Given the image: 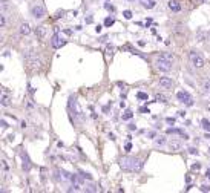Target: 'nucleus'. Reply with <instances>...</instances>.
<instances>
[{
  "instance_id": "2f4dec72",
  "label": "nucleus",
  "mask_w": 210,
  "mask_h": 193,
  "mask_svg": "<svg viewBox=\"0 0 210 193\" xmlns=\"http://www.w3.org/2000/svg\"><path fill=\"white\" fill-rule=\"evenodd\" d=\"M81 175H83V178H88V179H92V176H90L89 173H85V172H81Z\"/></svg>"
},
{
  "instance_id": "6ab92c4d",
  "label": "nucleus",
  "mask_w": 210,
  "mask_h": 193,
  "mask_svg": "<svg viewBox=\"0 0 210 193\" xmlns=\"http://www.w3.org/2000/svg\"><path fill=\"white\" fill-rule=\"evenodd\" d=\"M155 101H160V103H167V98L164 96L163 94H157L155 95Z\"/></svg>"
},
{
  "instance_id": "f257e3e1",
  "label": "nucleus",
  "mask_w": 210,
  "mask_h": 193,
  "mask_svg": "<svg viewBox=\"0 0 210 193\" xmlns=\"http://www.w3.org/2000/svg\"><path fill=\"white\" fill-rule=\"evenodd\" d=\"M120 167L126 172H141L143 161L135 156H124L120 160Z\"/></svg>"
},
{
  "instance_id": "c85d7f7f",
  "label": "nucleus",
  "mask_w": 210,
  "mask_h": 193,
  "mask_svg": "<svg viewBox=\"0 0 210 193\" xmlns=\"http://www.w3.org/2000/svg\"><path fill=\"white\" fill-rule=\"evenodd\" d=\"M2 169H3V172H8V169H9L8 167V163L5 160H2Z\"/></svg>"
},
{
  "instance_id": "aec40b11",
  "label": "nucleus",
  "mask_w": 210,
  "mask_h": 193,
  "mask_svg": "<svg viewBox=\"0 0 210 193\" xmlns=\"http://www.w3.org/2000/svg\"><path fill=\"white\" fill-rule=\"evenodd\" d=\"M5 26H6V15L2 12L0 14V28H5Z\"/></svg>"
},
{
  "instance_id": "58836bf2",
  "label": "nucleus",
  "mask_w": 210,
  "mask_h": 193,
  "mask_svg": "<svg viewBox=\"0 0 210 193\" xmlns=\"http://www.w3.org/2000/svg\"><path fill=\"white\" fill-rule=\"evenodd\" d=\"M198 2H199V3H206V2H207V0H198Z\"/></svg>"
},
{
  "instance_id": "473e14b6",
  "label": "nucleus",
  "mask_w": 210,
  "mask_h": 193,
  "mask_svg": "<svg viewBox=\"0 0 210 193\" xmlns=\"http://www.w3.org/2000/svg\"><path fill=\"white\" fill-rule=\"evenodd\" d=\"M189 150H190V153H192V155H195V153L198 155V150H196V149H189Z\"/></svg>"
},
{
  "instance_id": "20e7f679",
  "label": "nucleus",
  "mask_w": 210,
  "mask_h": 193,
  "mask_svg": "<svg viewBox=\"0 0 210 193\" xmlns=\"http://www.w3.org/2000/svg\"><path fill=\"white\" fill-rule=\"evenodd\" d=\"M44 14H46V9H44V6L40 5V3H35L31 8V15L34 17V19L40 20V19H43V17H44Z\"/></svg>"
},
{
  "instance_id": "c756f323",
  "label": "nucleus",
  "mask_w": 210,
  "mask_h": 193,
  "mask_svg": "<svg viewBox=\"0 0 210 193\" xmlns=\"http://www.w3.org/2000/svg\"><path fill=\"white\" fill-rule=\"evenodd\" d=\"M0 124H2V129H3V130H5V129H8V123H6L5 120L0 121Z\"/></svg>"
},
{
  "instance_id": "a211bd4d",
  "label": "nucleus",
  "mask_w": 210,
  "mask_h": 193,
  "mask_svg": "<svg viewBox=\"0 0 210 193\" xmlns=\"http://www.w3.org/2000/svg\"><path fill=\"white\" fill-rule=\"evenodd\" d=\"M203 91L210 95V80H204L203 81Z\"/></svg>"
},
{
  "instance_id": "e433bc0d",
  "label": "nucleus",
  "mask_w": 210,
  "mask_h": 193,
  "mask_svg": "<svg viewBox=\"0 0 210 193\" xmlns=\"http://www.w3.org/2000/svg\"><path fill=\"white\" fill-rule=\"evenodd\" d=\"M129 129L133 130V129H136V126H135V124H129Z\"/></svg>"
},
{
  "instance_id": "5701e85b",
  "label": "nucleus",
  "mask_w": 210,
  "mask_h": 193,
  "mask_svg": "<svg viewBox=\"0 0 210 193\" xmlns=\"http://www.w3.org/2000/svg\"><path fill=\"white\" fill-rule=\"evenodd\" d=\"M114 51H115V48H114L112 45H107V46H106V54H107V55H114Z\"/></svg>"
},
{
  "instance_id": "2eb2a0df",
  "label": "nucleus",
  "mask_w": 210,
  "mask_h": 193,
  "mask_svg": "<svg viewBox=\"0 0 210 193\" xmlns=\"http://www.w3.org/2000/svg\"><path fill=\"white\" fill-rule=\"evenodd\" d=\"M138 2L146 8V9H152V8H155V5H157L153 0H138Z\"/></svg>"
},
{
  "instance_id": "b1692460",
  "label": "nucleus",
  "mask_w": 210,
  "mask_h": 193,
  "mask_svg": "<svg viewBox=\"0 0 210 193\" xmlns=\"http://www.w3.org/2000/svg\"><path fill=\"white\" fill-rule=\"evenodd\" d=\"M163 57H164V58H167V60H170L172 63H173V60H175L173 54H170V52H164V54H163Z\"/></svg>"
},
{
  "instance_id": "f03ea898",
  "label": "nucleus",
  "mask_w": 210,
  "mask_h": 193,
  "mask_svg": "<svg viewBox=\"0 0 210 193\" xmlns=\"http://www.w3.org/2000/svg\"><path fill=\"white\" fill-rule=\"evenodd\" d=\"M189 58H190V63H192V66L193 67H203L204 66V58H203V55L199 54L198 51H190V54H189Z\"/></svg>"
},
{
  "instance_id": "4be33fe9",
  "label": "nucleus",
  "mask_w": 210,
  "mask_h": 193,
  "mask_svg": "<svg viewBox=\"0 0 210 193\" xmlns=\"http://www.w3.org/2000/svg\"><path fill=\"white\" fill-rule=\"evenodd\" d=\"M115 23V20H114V17H107V19L104 20V26H107V28H109V26H112Z\"/></svg>"
},
{
  "instance_id": "393cba45",
  "label": "nucleus",
  "mask_w": 210,
  "mask_h": 193,
  "mask_svg": "<svg viewBox=\"0 0 210 193\" xmlns=\"http://www.w3.org/2000/svg\"><path fill=\"white\" fill-rule=\"evenodd\" d=\"M155 143H157L158 146H163L164 143H166V138H164V136H160V138H157V139H155Z\"/></svg>"
},
{
  "instance_id": "412c9836",
  "label": "nucleus",
  "mask_w": 210,
  "mask_h": 193,
  "mask_svg": "<svg viewBox=\"0 0 210 193\" xmlns=\"http://www.w3.org/2000/svg\"><path fill=\"white\" fill-rule=\"evenodd\" d=\"M132 117H133V113H132V110H126V112L123 113V117H121V118H123V120H131Z\"/></svg>"
},
{
  "instance_id": "423d86ee",
  "label": "nucleus",
  "mask_w": 210,
  "mask_h": 193,
  "mask_svg": "<svg viewBox=\"0 0 210 193\" xmlns=\"http://www.w3.org/2000/svg\"><path fill=\"white\" fill-rule=\"evenodd\" d=\"M176 98H178V101H179V103H184L186 106H193V98H192L190 94H189V92H186V91L178 92V94H176Z\"/></svg>"
},
{
  "instance_id": "f3484780",
  "label": "nucleus",
  "mask_w": 210,
  "mask_h": 193,
  "mask_svg": "<svg viewBox=\"0 0 210 193\" xmlns=\"http://www.w3.org/2000/svg\"><path fill=\"white\" fill-rule=\"evenodd\" d=\"M169 147H170V150H173V152L181 150V144H179V143H176V141H172V143L169 144Z\"/></svg>"
},
{
  "instance_id": "c9c22d12",
  "label": "nucleus",
  "mask_w": 210,
  "mask_h": 193,
  "mask_svg": "<svg viewBox=\"0 0 210 193\" xmlns=\"http://www.w3.org/2000/svg\"><path fill=\"white\" fill-rule=\"evenodd\" d=\"M131 147H132L131 144H126V152H129V150H131Z\"/></svg>"
},
{
  "instance_id": "bb28decb",
  "label": "nucleus",
  "mask_w": 210,
  "mask_h": 193,
  "mask_svg": "<svg viewBox=\"0 0 210 193\" xmlns=\"http://www.w3.org/2000/svg\"><path fill=\"white\" fill-rule=\"evenodd\" d=\"M175 32H176V34H182V32H184V28H182L181 25H178L176 28H175Z\"/></svg>"
},
{
  "instance_id": "a878e982",
  "label": "nucleus",
  "mask_w": 210,
  "mask_h": 193,
  "mask_svg": "<svg viewBox=\"0 0 210 193\" xmlns=\"http://www.w3.org/2000/svg\"><path fill=\"white\" fill-rule=\"evenodd\" d=\"M136 96H138L140 100H147V94H144V92H138Z\"/></svg>"
},
{
  "instance_id": "39448f33",
  "label": "nucleus",
  "mask_w": 210,
  "mask_h": 193,
  "mask_svg": "<svg viewBox=\"0 0 210 193\" xmlns=\"http://www.w3.org/2000/svg\"><path fill=\"white\" fill-rule=\"evenodd\" d=\"M26 60H28L29 66L34 67V69H39L42 66V61H40V58L37 57V54H35L34 51H29L28 54H26Z\"/></svg>"
},
{
  "instance_id": "cd10ccee",
  "label": "nucleus",
  "mask_w": 210,
  "mask_h": 193,
  "mask_svg": "<svg viewBox=\"0 0 210 193\" xmlns=\"http://www.w3.org/2000/svg\"><path fill=\"white\" fill-rule=\"evenodd\" d=\"M123 15H124V19H127V20L132 19V12H131V11H124V12H123Z\"/></svg>"
},
{
  "instance_id": "ddd939ff",
  "label": "nucleus",
  "mask_w": 210,
  "mask_h": 193,
  "mask_svg": "<svg viewBox=\"0 0 210 193\" xmlns=\"http://www.w3.org/2000/svg\"><path fill=\"white\" fill-rule=\"evenodd\" d=\"M0 104H2L3 107H8V106L11 104V96L8 95V94H3L2 98H0Z\"/></svg>"
},
{
  "instance_id": "7ed1b4c3",
  "label": "nucleus",
  "mask_w": 210,
  "mask_h": 193,
  "mask_svg": "<svg viewBox=\"0 0 210 193\" xmlns=\"http://www.w3.org/2000/svg\"><path fill=\"white\" fill-rule=\"evenodd\" d=\"M172 66H173V63L170 60H167V58H164L163 55L157 60V67L160 69L161 72H169L170 69H172Z\"/></svg>"
},
{
  "instance_id": "0eeeda50",
  "label": "nucleus",
  "mask_w": 210,
  "mask_h": 193,
  "mask_svg": "<svg viewBox=\"0 0 210 193\" xmlns=\"http://www.w3.org/2000/svg\"><path fill=\"white\" fill-rule=\"evenodd\" d=\"M65 45H66V40L63 38L60 34H54L52 38H51V46L54 49H60L61 46H65Z\"/></svg>"
},
{
  "instance_id": "1a4fd4ad",
  "label": "nucleus",
  "mask_w": 210,
  "mask_h": 193,
  "mask_svg": "<svg viewBox=\"0 0 210 193\" xmlns=\"http://www.w3.org/2000/svg\"><path fill=\"white\" fill-rule=\"evenodd\" d=\"M22 160H23V170L25 172H29L31 170V161H29L28 153H26V152L22 153Z\"/></svg>"
},
{
  "instance_id": "4c0bfd02",
  "label": "nucleus",
  "mask_w": 210,
  "mask_h": 193,
  "mask_svg": "<svg viewBox=\"0 0 210 193\" xmlns=\"http://www.w3.org/2000/svg\"><path fill=\"white\" fill-rule=\"evenodd\" d=\"M167 123H172V124H173V123H175V120H173V118H167Z\"/></svg>"
},
{
  "instance_id": "72a5a7b5",
  "label": "nucleus",
  "mask_w": 210,
  "mask_h": 193,
  "mask_svg": "<svg viewBox=\"0 0 210 193\" xmlns=\"http://www.w3.org/2000/svg\"><path fill=\"white\" fill-rule=\"evenodd\" d=\"M104 6H106V9H111V11H114V6H111V5H109V3H106Z\"/></svg>"
},
{
  "instance_id": "7c9ffc66",
  "label": "nucleus",
  "mask_w": 210,
  "mask_h": 193,
  "mask_svg": "<svg viewBox=\"0 0 210 193\" xmlns=\"http://www.w3.org/2000/svg\"><path fill=\"white\" fill-rule=\"evenodd\" d=\"M201 190L203 192H210V186H201Z\"/></svg>"
},
{
  "instance_id": "9b49d317",
  "label": "nucleus",
  "mask_w": 210,
  "mask_h": 193,
  "mask_svg": "<svg viewBox=\"0 0 210 193\" xmlns=\"http://www.w3.org/2000/svg\"><path fill=\"white\" fill-rule=\"evenodd\" d=\"M35 36H37L39 40L44 38V36H46V28H44V26H37V28H35Z\"/></svg>"
},
{
  "instance_id": "f8f14e48",
  "label": "nucleus",
  "mask_w": 210,
  "mask_h": 193,
  "mask_svg": "<svg viewBox=\"0 0 210 193\" xmlns=\"http://www.w3.org/2000/svg\"><path fill=\"white\" fill-rule=\"evenodd\" d=\"M169 8H170L173 12H179L181 11V5H179V2H176V0H170V2H169Z\"/></svg>"
},
{
  "instance_id": "6e6552de",
  "label": "nucleus",
  "mask_w": 210,
  "mask_h": 193,
  "mask_svg": "<svg viewBox=\"0 0 210 193\" xmlns=\"http://www.w3.org/2000/svg\"><path fill=\"white\" fill-rule=\"evenodd\" d=\"M160 86L164 87V89H170L173 86V80L169 77H163V78H160Z\"/></svg>"
},
{
  "instance_id": "4468645a",
  "label": "nucleus",
  "mask_w": 210,
  "mask_h": 193,
  "mask_svg": "<svg viewBox=\"0 0 210 193\" xmlns=\"http://www.w3.org/2000/svg\"><path fill=\"white\" fill-rule=\"evenodd\" d=\"M31 32V26H29V23H22L20 25V34L22 36H28V34Z\"/></svg>"
},
{
  "instance_id": "9d476101",
  "label": "nucleus",
  "mask_w": 210,
  "mask_h": 193,
  "mask_svg": "<svg viewBox=\"0 0 210 193\" xmlns=\"http://www.w3.org/2000/svg\"><path fill=\"white\" fill-rule=\"evenodd\" d=\"M207 38H209V32H207V31H204V29H199V31L196 32V40H198L199 43H204Z\"/></svg>"
},
{
  "instance_id": "f704fd0d",
  "label": "nucleus",
  "mask_w": 210,
  "mask_h": 193,
  "mask_svg": "<svg viewBox=\"0 0 210 193\" xmlns=\"http://www.w3.org/2000/svg\"><path fill=\"white\" fill-rule=\"evenodd\" d=\"M199 167H201V165H199V164H193V165H192V169H193V170H198Z\"/></svg>"
},
{
  "instance_id": "ea45409f",
  "label": "nucleus",
  "mask_w": 210,
  "mask_h": 193,
  "mask_svg": "<svg viewBox=\"0 0 210 193\" xmlns=\"http://www.w3.org/2000/svg\"><path fill=\"white\" fill-rule=\"evenodd\" d=\"M207 110H209V112H210V103H209V104H207Z\"/></svg>"
},
{
  "instance_id": "dca6fc26",
  "label": "nucleus",
  "mask_w": 210,
  "mask_h": 193,
  "mask_svg": "<svg viewBox=\"0 0 210 193\" xmlns=\"http://www.w3.org/2000/svg\"><path fill=\"white\" fill-rule=\"evenodd\" d=\"M201 126H203V129L206 130V132H210V121L207 118H203L201 120Z\"/></svg>"
}]
</instances>
